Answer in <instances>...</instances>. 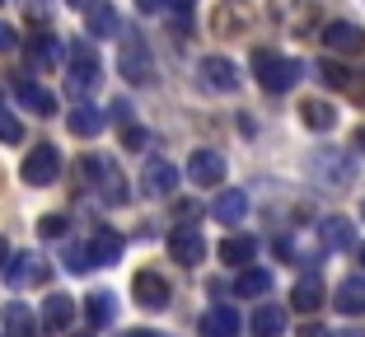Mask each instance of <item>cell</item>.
Returning <instances> with one entry per match:
<instances>
[{
  "label": "cell",
  "mask_w": 365,
  "mask_h": 337,
  "mask_svg": "<svg viewBox=\"0 0 365 337\" xmlns=\"http://www.w3.org/2000/svg\"><path fill=\"white\" fill-rule=\"evenodd\" d=\"M211 28L220 33V38H244L248 28H253V10H248V0H220L211 14Z\"/></svg>",
  "instance_id": "6"
},
{
  "label": "cell",
  "mask_w": 365,
  "mask_h": 337,
  "mask_svg": "<svg viewBox=\"0 0 365 337\" xmlns=\"http://www.w3.org/2000/svg\"><path fill=\"white\" fill-rule=\"evenodd\" d=\"M66 272H76V276H85V272H94V258H89V244H66V262H61Z\"/></svg>",
  "instance_id": "33"
},
{
  "label": "cell",
  "mask_w": 365,
  "mask_h": 337,
  "mask_svg": "<svg viewBox=\"0 0 365 337\" xmlns=\"http://www.w3.org/2000/svg\"><path fill=\"white\" fill-rule=\"evenodd\" d=\"M108 122H118V127L131 122V103H127V98H113V103H108Z\"/></svg>",
  "instance_id": "36"
},
{
  "label": "cell",
  "mask_w": 365,
  "mask_h": 337,
  "mask_svg": "<svg viewBox=\"0 0 365 337\" xmlns=\"http://www.w3.org/2000/svg\"><path fill=\"white\" fill-rule=\"evenodd\" d=\"M361 267H365V249H361Z\"/></svg>",
  "instance_id": "49"
},
{
  "label": "cell",
  "mask_w": 365,
  "mask_h": 337,
  "mask_svg": "<svg viewBox=\"0 0 365 337\" xmlns=\"http://www.w3.org/2000/svg\"><path fill=\"white\" fill-rule=\"evenodd\" d=\"M290 300H295V309H300V314H314V309L323 305V281H319V272H304L300 281H295V291H290Z\"/></svg>",
  "instance_id": "25"
},
{
  "label": "cell",
  "mask_w": 365,
  "mask_h": 337,
  "mask_svg": "<svg viewBox=\"0 0 365 337\" xmlns=\"http://www.w3.org/2000/svg\"><path fill=\"white\" fill-rule=\"evenodd\" d=\"M0 318H5V333H10V337H38V328H43L38 318H33V309L19 305V300H10Z\"/></svg>",
  "instance_id": "24"
},
{
  "label": "cell",
  "mask_w": 365,
  "mask_h": 337,
  "mask_svg": "<svg viewBox=\"0 0 365 337\" xmlns=\"http://www.w3.org/2000/svg\"><path fill=\"white\" fill-rule=\"evenodd\" d=\"M66 122H71V131H76V136H98V131L108 127V113L94 108V103H76V108L66 113Z\"/></svg>",
  "instance_id": "21"
},
{
  "label": "cell",
  "mask_w": 365,
  "mask_h": 337,
  "mask_svg": "<svg viewBox=\"0 0 365 337\" xmlns=\"http://www.w3.org/2000/svg\"><path fill=\"white\" fill-rule=\"evenodd\" d=\"M319 239H323V249H333V253H351L356 249V225L346 216H328L319 225Z\"/></svg>",
  "instance_id": "15"
},
{
  "label": "cell",
  "mask_w": 365,
  "mask_h": 337,
  "mask_svg": "<svg viewBox=\"0 0 365 337\" xmlns=\"http://www.w3.org/2000/svg\"><path fill=\"white\" fill-rule=\"evenodd\" d=\"M300 122L309 131H333L337 113H333V103H323V98H304V103H300Z\"/></svg>",
  "instance_id": "27"
},
{
  "label": "cell",
  "mask_w": 365,
  "mask_h": 337,
  "mask_svg": "<svg viewBox=\"0 0 365 337\" xmlns=\"http://www.w3.org/2000/svg\"><path fill=\"white\" fill-rule=\"evenodd\" d=\"M19 174H24V183L29 187H52L56 183V174H61V150L56 145H33L29 150V160L19 164Z\"/></svg>",
  "instance_id": "4"
},
{
  "label": "cell",
  "mask_w": 365,
  "mask_h": 337,
  "mask_svg": "<svg viewBox=\"0 0 365 337\" xmlns=\"http://www.w3.org/2000/svg\"><path fill=\"white\" fill-rule=\"evenodd\" d=\"M0 5H5V0H0Z\"/></svg>",
  "instance_id": "50"
},
{
  "label": "cell",
  "mask_w": 365,
  "mask_h": 337,
  "mask_svg": "<svg viewBox=\"0 0 365 337\" xmlns=\"http://www.w3.org/2000/svg\"><path fill=\"white\" fill-rule=\"evenodd\" d=\"M131 295H136V305H140V309H150V314L169 309V300H173L169 281H164L160 272H136V276H131Z\"/></svg>",
  "instance_id": "7"
},
{
  "label": "cell",
  "mask_w": 365,
  "mask_h": 337,
  "mask_svg": "<svg viewBox=\"0 0 365 337\" xmlns=\"http://www.w3.org/2000/svg\"><path fill=\"white\" fill-rule=\"evenodd\" d=\"M71 337H89V333H71Z\"/></svg>",
  "instance_id": "48"
},
{
  "label": "cell",
  "mask_w": 365,
  "mask_h": 337,
  "mask_svg": "<svg viewBox=\"0 0 365 337\" xmlns=\"http://www.w3.org/2000/svg\"><path fill=\"white\" fill-rule=\"evenodd\" d=\"M235 291L244 295V300H258V295L272 291V272H262V267H248V272L235 281Z\"/></svg>",
  "instance_id": "31"
},
{
  "label": "cell",
  "mask_w": 365,
  "mask_h": 337,
  "mask_svg": "<svg viewBox=\"0 0 365 337\" xmlns=\"http://www.w3.org/2000/svg\"><path fill=\"white\" fill-rule=\"evenodd\" d=\"M187 178H192L197 187H220V178H225L220 150H192L187 155Z\"/></svg>",
  "instance_id": "9"
},
{
  "label": "cell",
  "mask_w": 365,
  "mask_h": 337,
  "mask_svg": "<svg viewBox=\"0 0 365 337\" xmlns=\"http://www.w3.org/2000/svg\"><path fill=\"white\" fill-rule=\"evenodd\" d=\"M333 337H365L361 328H342V333H333Z\"/></svg>",
  "instance_id": "44"
},
{
  "label": "cell",
  "mask_w": 365,
  "mask_h": 337,
  "mask_svg": "<svg viewBox=\"0 0 365 337\" xmlns=\"http://www.w3.org/2000/svg\"><path fill=\"white\" fill-rule=\"evenodd\" d=\"M85 318H89V328H108L113 318H118V295H113V291L85 295Z\"/></svg>",
  "instance_id": "23"
},
{
  "label": "cell",
  "mask_w": 365,
  "mask_h": 337,
  "mask_svg": "<svg viewBox=\"0 0 365 337\" xmlns=\"http://www.w3.org/2000/svg\"><path fill=\"white\" fill-rule=\"evenodd\" d=\"M71 5H76V10H89V5H94V0H71Z\"/></svg>",
  "instance_id": "46"
},
{
  "label": "cell",
  "mask_w": 365,
  "mask_h": 337,
  "mask_svg": "<svg viewBox=\"0 0 365 337\" xmlns=\"http://www.w3.org/2000/svg\"><path fill=\"white\" fill-rule=\"evenodd\" d=\"M215 220H220V225H239V220L248 216V192L244 187H225V192L215 197Z\"/></svg>",
  "instance_id": "19"
},
{
  "label": "cell",
  "mask_w": 365,
  "mask_h": 337,
  "mask_svg": "<svg viewBox=\"0 0 365 337\" xmlns=\"http://www.w3.org/2000/svg\"><path fill=\"white\" fill-rule=\"evenodd\" d=\"M173 187H178V169H173L169 160H145V169H140V192L145 197H169Z\"/></svg>",
  "instance_id": "11"
},
{
  "label": "cell",
  "mask_w": 365,
  "mask_h": 337,
  "mask_svg": "<svg viewBox=\"0 0 365 337\" xmlns=\"http://www.w3.org/2000/svg\"><path fill=\"white\" fill-rule=\"evenodd\" d=\"M38 229H43L47 239H61V234H66V216H43V220H38Z\"/></svg>",
  "instance_id": "37"
},
{
  "label": "cell",
  "mask_w": 365,
  "mask_h": 337,
  "mask_svg": "<svg viewBox=\"0 0 365 337\" xmlns=\"http://www.w3.org/2000/svg\"><path fill=\"white\" fill-rule=\"evenodd\" d=\"M122 249H127V244H122L118 229H98L94 239H89V258H94V267H113V262L122 258Z\"/></svg>",
  "instance_id": "22"
},
{
  "label": "cell",
  "mask_w": 365,
  "mask_h": 337,
  "mask_svg": "<svg viewBox=\"0 0 365 337\" xmlns=\"http://www.w3.org/2000/svg\"><path fill=\"white\" fill-rule=\"evenodd\" d=\"M5 262H10V244L0 239V272H5Z\"/></svg>",
  "instance_id": "42"
},
{
  "label": "cell",
  "mask_w": 365,
  "mask_h": 337,
  "mask_svg": "<svg viewBox=\"0 0 365 337\" xmlns=\"http://www.w3.org/2000/svg\"><path fill=\"white\" fill-rule=\"evenodd\" d=\"M202 337H239V309L235 305H211L197 323Z\"/></svg>",
  "instance_id": "13"
},
{
  "label": "cell",
  "mask_w": 365,
  "mask_h": 337,
  "mask_svg": "<svg viewBox=\"0 0 365 337\" xmlns=\"http://www.w3.org/2000/svg\"><path fill=\"white\" fill-rule=\"evenodd\" d=\"M61 43H56L52 33H38V38H29V66L38 71V76H47V71H56L61 66Z\"/></svg>",
  "instance_id": "14"
},
{
  "label": "cell",
  "mask_w": 365,
  "mask_h": 337,
  "mask_svg": "<svg viewBox=\"0 0 365 337\" xmlns=\"http://www.w3.org/2000/svg\"><path fill=\"white\" fill-rule=\"evenodd\" d=\"M0 141H5V145H19L24 141L19 118H14V113H5V103H0Z\"/></svg>",
  "instance_id": "34"
},
{
  "label": "cell",
  "mask_w": 365,
  "mask_h": 337,
  "mask_svg": "<svg viewBox=\"0 0 365 337\" xmlns=\"http://www.w3.org/2000/svg\"><path fill=\"white\" fill-rule=\"evenodd\" d=\"M24 14H29V24H47L52 19V0H19Z\"/></svg>",
  "instance_id": "35"
},
{
  "label": "cell",
  "mask_w": 365,
  "mask_h": 337,
  "mask_svg": "<svg viewBox=\"0 0 365 337\" xmlns=\"http://www.w3.org/2000/svg\"><path fill=\"white\" fill-rule=\"evenodd\" d=\"M351 145H356V150L365 155V127H361V131H356V136H351Z\"/></svg>",
  "instance_id": "43"
},
{
  "label": "cell",
  "mask_w": 365,
  "mask_h": 337,
  "mask_svg": "<svg viewBox=\"0 0 365 337\" xmlns=\"http://www.w3.org/2000/svg\"><path fill=\"white\" fill-rule=\"evenodd\" d=\"M118 76L131 80V85H150L155 80V56L145 52V43L127 38V43L118 47Z\"/></svg>",
  "instance_id": "5"
},
{
  "label": "cell",
  "mask_w": 365,
  "mask_h": 337,
  "mask_svg": "<svg viewBox=\"0 0 365 337\" xmlns=\"http://www.w3.org/2000/svg\"><path fill=\"white\" fill-rule=\"evenodd\" d=\"M346 94H351L356 103H365V80H356V76H351V85H346Z\"/></svg>",
  "instance_id": "41"
},
{
  "label": "cell",
  "mask_w": 365,
  "mask_h": 337,
  "mask_svg": "<svg viewBox=\"0 0 365 337\" xmlns=\"http://www.w3.org/2000/svg\"><path fill=\"white\" fill-rule=\"evenodd\" d=\"M47 258H38V253H19V258L5 262V281L10 286H43L47 281Z\"/></svg>",
  "instance_id": "10"
},
{
  "label": "cell",
  "mask_w": 365,
  "mask_h": 337,
  "mask_svg": "<svg viewBox=\"0 0 365 337\" xmlns=\"http://www.w3.org/2000/svg\"><path fill=\"white\" fill-rule=\"evenodd\" d=\"M314 71H319V80H323L328 89H346V85H351V71H346L342 61H333V56H323Z\"/></svg>",
  "instance_id": "32"
},
{
  "label": "cell",
  "mask_w": 365,
  "mask_h": 337,
  "mask_svg": "<svg viewBox=\"0 0 365 337\" xmlns=\"http://www.w3.org/2000/svg\"><path fill=\"white\" fill-rule=\"evenodd\" d=\"M122 337H164V333H145V328H136V333H122Z\"/></svg>",
  "instance_id": "45"
},
{
  "label": "cell",
  "mask_w": 365,
  "mask_h": 337,
  "mask_svg": "<svg viewBox=\"0 0 365 337\" xmlns=\"http://www.w3.org/2000/svg\"><path fill=\"white\" fill-rule=\"evenodd\" d=\"M85 24H89V38L118 33V10H113V0H94V5L85 10Z\"/></svg>",
  "instance_id": "26"
},
{
  "label": "cell",
  "mask_w": 365,
  "mask_h": 337,
  "mask_svg": "<svg viewBox=\"0 0 365 337\" xmlns=\"http://www.w3.org/2000/svg\"><path fill=\"white\" fill-rule=\"evenodd\" d=\"M281 328H286V314H281L277 305L253 309V337H281Z\"/></svg>",
  "instance_id": "30"
},
{
  "label": "cell",
  "mask_w": 365,
  "mask_h": 337,
  "mask_svg": "<svg viewBox=\"0 0 365 337\" xmlns=\"http://www.w3.org/2000/svg\"><path fill=\"white\" fill-rule=\"evenodd\" d=\"M333 309L337 314H365V276H346L333 291Z\"/></svg>",
  "instance_id": "20"
},
{
  "label": "cell",
  "mask_w": 365,
  "mask_h": 337,
  "mask_svg": "<svg viewBox=\"0 0 365 337\" xmlns=\"http://www.w3.org/2000/svg\"><path fill=\"white\" fill-rule=\"evenodd\" d=\"M71 314H76L71 295H47L43 300V328H52V333H66V328H71Z\"/></svg>",
  "instance_id": "28"
},
{
  "label": "cell",
  "mask_w": 365,
  "mask_h": 337,
  "mask_svg": "<svg viewBox=\"0 0 365 337\" xmlns=\"http://www.w3.org/2000/svg\"><path fill=\"white\" fill-rule=\"evenodd\" d=\"M14 98H19L29 113H38V118H52V113H56V98L47 94L38 80H19V85H14Z\"/></svg>",
  "instance_id": "18"
},
{
  "label": "cell",
  "mask_w": 365,
  "mask_h": 337,
  "mask_svg": "<svg viewBox=\"0 0 365 337\" xmlns=\"http://www.w3.org/2000/svg\"><path fill=\"white\" fill-rule=\"evenodd\" d=\"M314 174H319V183L351 187V183H356V164L342 160V155H319V160H314Z\"/></svg>",
  "instance_id": "17"
},
{
  "label": "cell",
  "mask_w": 365,
  "mask_h": 337,
  "mask_svg": "<svg viewBox=\"0 0 365 337\" xmlns=\"http://www.w3.org/2000/svg\"><path fill=\"white\" fill-rule=\"evenodd\" d=\"M66 61H71V76H66L71 98H85L89 89H98V56H94L89 38H76V43L66 47Z\"/></svg>",
  "instance_id": "2"
},
{
  "label": "cell",
  "mask_w": 365,
  "mask_h": 337,
  "mask_svg": "<svg viewBox=\"0 0 365 337\" xmlns=\"http://www.w3.org/2000/svg\"><path fill=\"white\" fill-rule=\"evenodd\" d=\"M164 5H169V0H136V10H140V14H160Z\"/></svg>",
  "instance_id": "39"
},
{
  "label": "cell",
  "mask_w": 365,
  "mask_h": 337,
  "mask_svg": "<svg viewBox=\"0 0 365 337\" xmlns=\"http://www.w3.org/2000/svg\"><path fill=\"white\" fill-rule=\"evenodd\" d=\"M253 76H258V85L267 89V94H286V89H295V80L304 76V61L300 56H281V52H272V47H258V52H253Z\"/></svg>",
  "instance_id": "1"
},
{
  "label": "cell",
  "mask_w": 365,
  "mask_h": 337,
  "mask_svg": "<svg viewBox=\"0 0 365 337\" xmlns=\"http://www.w3.org/2000/svg\"><path fill=\"white\" fill-rule=\"evenodd\" d=\"M145 141H150V136H145L140 127H127V131H122V145H127V150H140Z\"/></svg>",
  "instance_id": "38"
},
{
  "label": "cell",
  "mask_w": 365,
  "mask_h": 337,
  "mask_svg": "<svg viewBox=\"0 0 365 337\" xmlns=\"http://www.w3.org/2000/svg\"><path fill=\"white\" fill-rule=\"evenodd\" d=\"M169 258L182 262V267H197V262L206 258V239H202V229L197 225H178L169 234Z\"/></svg>",
  "instance_id": "8"
},
{
  "label": "cell",
  "mask_w": 365,
  "mask_h": 337,
  "mask_svg": "<svg viewBox=\"0 0 365 337\" xmlns=\"http://www.w3.org/2000/svg\"><path fill=\"white\" fill-rule=\"evenodd\" d=\"M361 220H365V197H361Z\"/></svg>",
  "instance_id": "47"
},
{
  "label": "cell",
  "mask_w": 365,
  "mask_h": 337,
  "mask_svg": "<svg viewBox=\"0 0 365 337\" xmlns=\"http://www.w3.org/2000/svg\"><path fill=\"white\" fill-rule=\"evenodd\" d=\"M85 174H89V183L98 187V197H103L108 207H127V178H122V169L113 160H103V155H89L85 160Z\"/></svg>",
  "instance_id": "3"
},
{
  "label": "cell",
  "mask_w": 365,
  "mask_h": 337,
  "mask_svg": "<svg viewBox=\"0 0 365 337\" xmlns=\"http://www.w3.org/2000/svg\"><path fill=\"white\" fill-rule=\"evenodd\" d=\"M10 47H14V28H10V24H0V52H10Z\"/></svg>",
  "instance_id": "40"
},
{
  "label": "cell",
  "mask_w": 365,
  "mask_h": 337,
  "mask_svg": "<svg viewBox=\"0 0 365 337\" xmlns=\"http://www.w3.org/2000/svg\"><path fill=\"white\" fill-rule=\"evenodd\" d=\"M202 80H206V89H220V94H235L239 89V71H235V61H225V56H206Z\"/></svg>",
  "instance_id": "16"
},
{
  "label": "cell",
  "mask_w": 365,
  "mask_h": 337,
  "mask_svg": "<svg viewBox=\"0 0 365 337\" xmlns=\"http://www.w3.org/2000/svg\"><path fill=\"white\" fill-rule=\"evenodd\" d=\"M258 258V239H248V234H235V239H220V262L230 267H244V262Z\"/></svg>",
  "instance_id": "29"
},
{
  "label": "cell",
  "mask_w": 365,
  "mask_h": 337,
  "mask_svg": "<svg viewBox=\"0 0 365 337\" xmlns=\"http://www.w3.org/2000/svg\"><path fill=\"white\" fill-rule=\"evenodd\" d=\"M323 43H328V52H337V56H356L365 47V33L356 28V24L337 19V24H328V28H323Z\"/></svg>",
  "instance_id": "12"
}]
</instances>
